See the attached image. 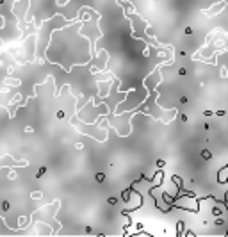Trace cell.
Here are the masks:
<instances>
[{
  "label": "cell",
  "mask_w": 228,
  "mask_h": 237,
  "mask_svg": "<svg viewBox=\"0 0 228 237\" xmlns=\"http://www.w3.org/2000/svg\"><path fill=\"white\" fill-rule=\"evenodd\" d=\"M201 157L205 159V160H209V159H212V153H210L209 150H203V152H201Z\"/></svg>",
  "instance_id": "cell-1"
},
{
  "label": "cell",
  "mask_w": 228,
  "mask_h": 237,
  "mask_svg": "<svg viewBox=\"0 0 228 237\" xmlns=\"http://www.w3.org/2000/svg\"><path fill=\"white\" fill-rule=\"evenodd\" d=\"M104 178H105V175H104V173H98V175H96V180H98V182H102Z\"/></svg>",
  "instance_id": "cell-2"
},
{
  "label": "cell",
  "mask_w": 228,
  "mask_h": 237,
  "mask_svg": "<svg viewBox=\"0 0 228 237\" xmlns=\"http://www.w3.org/2000/svg\"><path fill=\"white\" fill-rule=\"evenodd\" d=\"M45 171H46V168H39V171H38V175H36V177L39 178L41 175H45Z\"/></svg>",
  "instance_id": "cell-3"
},
{
  "label": "cell",
  "mask_w": 228,
  "mask_h": 237,
  "mask_svg": "<svg viewBox=\"0 0 228 237\" xmlns=\"http://www.w3.org/2000/svg\"><path fill=\"white\" fill-rule=\"evenodd\" d=\"M212 212H214V216H219V214H221V211H219V207H214V211H212Z\"/></svg>",
  "instance_id": "cell-4"
},
{
  "label": "cell",
  "mask_w": 228,
  "mask_h": 237,
  "mask_svg": "<svg viewBox=\"0 0 228 237\" xmlns=\"http://www.w3.org/2000/svg\"><path fill=\"white\" fill-rule=\"evenodd\" d=\"M182 226H184V223H182V221H180V223L176 225V228H178V234H180V232H182Z\"/></svg>",
  "instance_id": "cell-5"
}]
</instances>
